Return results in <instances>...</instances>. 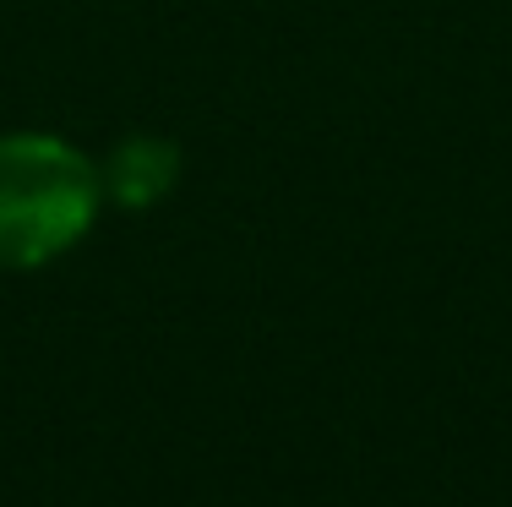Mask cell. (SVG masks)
<instances>
[{
    "label": "cell",
    "instance_id": "cell-1",
    "mask_svg": "<svg viewBox=\"0 0 512 507\" xmlns=\"http://www.w3.org/2000/svg\"><path fill=\"white\" fill-rule=\"evenodd\" d=\"M99 169L60 137H0V268H44L88 235Z\"/></svg>",
    "mask_w": 512,
    "mask_h": 507
},
{
    "label": "cell",
    "instance_id": "cell-2",
    "mask_svg": "<svg viewBox=\"0 0 512 507\" xmlns=\"http://www.w3.org/2000/svg\"><path fill=\"white\" fill-rule=\"evenodd\" d=\"M175 180V153L164 142H126L115 153V169H109V186H115L120 202H153L158 191Z\"/></svg>",
    "mask_w": 512,
    "mask_h": 507
}]
</instances>
